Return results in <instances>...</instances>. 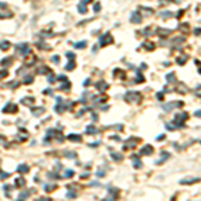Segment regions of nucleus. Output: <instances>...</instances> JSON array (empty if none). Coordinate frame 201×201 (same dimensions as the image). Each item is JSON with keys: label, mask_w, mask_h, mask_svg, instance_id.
<instances>
[{"label": "nucleus", "mask_w": 201, "mask_h": 201, "mask_svg": "<svg viewBox=\"0 0 201 201\" xmlns=\"http://www.w3.org/2000/svg\"><path fill=\"white\" fill-rule=\"evenodd\" d=\"M84 46H86V42H81V43L75 44V48H81V47H84Z\"/></svg>", "instance_id": "f03ea898"}, {"label": "nucleus", "mask_w": 201, "mask_h": 201, "mask_svg": "<svg viewBox=\"0 0 201 201\" xmlns=\"http://www.w3.org/2000/svg\"><path fill=\"white\" fill-rule=\"evenodd\" d=\"M19 172H28V168H27L26 165H23V166L19 168Z\"/></svg>", "instance_id": "7ed1b4c3"}, {"label": "nucleus", "mask_w": 201, "mask_h": 201, "mask_svg": "<svg viewBox=\"0 0 201 201\" xmlns=\"http://www.w3.org/2000/svg\"><path fill=\"white\" fill-rule=\"evenodd\" d=\"M8 47H10V43H8V42H1V43H0V48H1V50H7Z\"/></svg>", "instance_id": "f257e3e1"}]
</instances>
